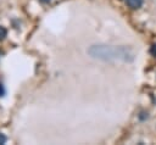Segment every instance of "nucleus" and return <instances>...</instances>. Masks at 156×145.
Listing matches in <instances>:
<instances>
[{
    "instance_id": "1",
    "label": "nucleus",
    "mask_w": 156,
    "mask_h": 145,
    "mask_svg": "<svg viewBox=\"0 0 156 145\" xmlns=\"http://www.w3.org/2000/svg\"><path fill=\"white\" fill-rule=\"evenodd\" d=\"M143 1L144 0H126L127 5L132 9H139L141 5H143Z\"/></svg>"
},
{
    "instance_id": "2",
    "label": "nucleus",
    "mask_w": 156,
    "mask_h": 145,
    "mask_svg": "<svg viewBox=\"0 0 156 145\" xmlns=\"http://www.w3.org/2000/svg\"><path fill=\"white\" fill-rule=\"evenodd\" d=\"M6 34H7V32H6V29H5L4 27H1V26H0V40H2V39H5V37H6Z\"/></svg>"
},
{
    "instance_id": "3",
    "label": "nucleus",
    "mask_w": 156,
    "mask_h": 145,
    "mask_svg": "<svg viewBox=\"0 0 156 145\" xmlns=\"http://www.w3.org/2000/svg\"><path fill=\"white\" fill-rule=\"evenodd\" d=\"M5 143H6V136L0 133V145H2V144H5Z\"/></svg>"
},
{
    "instance_id": "4",
    "label": "nucleus",
    "mask_w": 156,
    "mask_h": 145,
    "mask_svg": "<svg viewBox=\"0 0 156 145\" xmlns=\"http://www.w3.org/2000/svg\"><path fill=\"white\" fill-rule=\"evenodd\" d=\"M151 54H152L154 56H156V44H154V45L151 46Z\"/></svg>"
},
{
    "instance_id": "5",
    "label": "nucleus",
    "mask_w": 156,
    "mask_h": 145,
    "mask_svg": "<svg viewBox=\"0 0 156 145\" xmlns=\"http://www.w3.org/2000/svg\"><path fill=\"white\" fill-rule=\"evenodd\" d=\"M4 93H5V90H4V87L0 84V96H1V95H4Z\"/></svg>"
},
{
    "instance_id": "6",
    "label": "nucleus",
    "mask_w": 156,
    "mask_h": 145,
    "mask_svg": "<svg viewBox=\"0 0 156 145\" xmlns=\"http://www.w3.org/2000/svg\"><path fill=\"white\" fill-rule=\"evenodd\" d=\"M40 1H41V2H44V4H46V2H49L50 0H40Z\"/></svg>"
}]
</instances>
